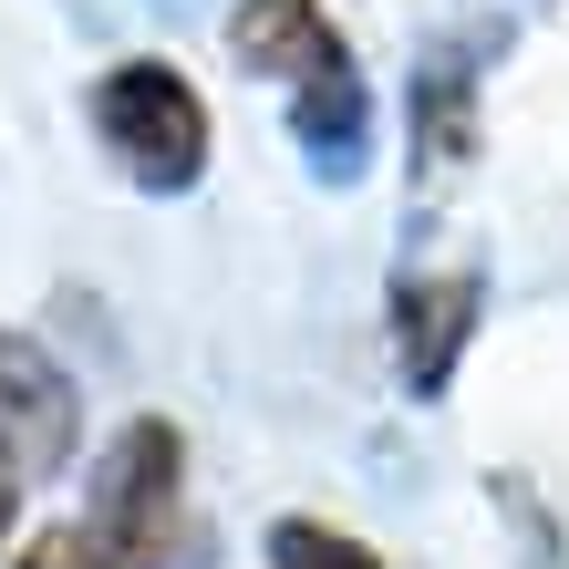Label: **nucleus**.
<instances>
[{
    "mask_svg": "<svg viewBox=\"0 0 569 569\" xmlns=\"http://www.w3.org/2000/svg\"><path fill=\"white\" fill-rule=\"evenodd\" d=\"M83 114H93V146L114 156V177L146 187V197H187L197 177H208V156H218L208 93H197L166 52L104 62V73H93V93H83Z\"/></svg>",
    "mask_w": 569,
    "mask_h": 569,
    "instance_id": "1",
    "label": "nucleus"
},
{
    "mask_svg": "<svg viewBox=\"0 0 569 569\" xmlns=\"http://www.w3.org/2000/svg\"><path fill=\"white\" fill-rule=\"evenodd\" d=\"M83 549L93 569H166L187 549V425L166 415H124L93 456L83 487Z\"/></svg>",
    "mask_w": 569,
    "mask_h": 569,
    "instance_id": "2",
    "label": "nucleus"
},
{
    "mask_svg": "<svg viewBox=\"0 0 569 569\" xmlns=\"http://www.w3.org/2000/svg\"><path fill=\"white\" fill-rule=\"evenodd\" d=\"M477 311H487L477 270H405L393 280V373H405L415 405H446L456 393V362H466V342H477Z\"/></svg>",
    "mask_w": 569,
    "mask_h": 569,
    "instance_id": "3",
    "label": "nucleus"
},
{
    "mask_svg": "<svg viewBox=\"0 0 569 569\" xmlns=\"http://www.w3.org/2000/svg\"><path fill=\"white\" fill-rule=\"evenodd\" d=\"M0 446H11L31 477L73 466V446H83V393L31 331H0Z\"/></svg>",
    "mask_w": 569,
    "mask_h": 569,
    "instance_id": "4",
    "label": "nucleus"
},
{
    "mask_svg": "<svg viewBox=\"0 0 569 569\" xmlns=\"http://www.w3.org/2000/svg\"><path fill=\"white\" fill-rule=\"evenodd\" d=\"M228 62L259 83H321V73H352V42H342V21H331V0H239L228 11Z\"/></svg>",
    "mask_w": 569,
    "mask_h": 569,
    "instance_id": "5",
    "label": "nucleus"
},
{
    "mask_svg": "<svg viewBox=\"0 0 569 569\" xmlns=\"http://www.w3.org/2000/svg\"><path fill=\"white\" fill-rule=\"evenodd\" d=\"M477 156V73L466 52H435L415 73V187H456Z\"/></svg>",
    "mask_w": 569,
    "mask_h": 569,
    "instance_id": "6",
    "label": "nucleus"
},
{
    "mask_svg": "<svg viewBox=\"0 0 569 569\" xmlns=\"http://www.w3.org/2000/svg\"><path fill=\"white\" fill-rule=\"evenodd\" d=\"M290 136H300V156H311L321 177H352L362 146H373V93H362V62L290 93Z\"/></svg>",
    "mask_w": 569,
    "mask_h": 569,
    "instance_id": "7",
    "label": "nucleus"
},
{
    "mask_svg": "<svg viewBox=\"0 0 569 569\" xmlns=\"http://www.w3.org/2000/svg\"><path fill=\"white\" fill-rule=\"evenodd\" d=\"M270 569H383V549L352 539V528H331V518H280L270 528Z\"/></svg>",
    "mask_w": 569,
    "mask_h": 569,
    "instance_id": "8",
    "label": "nucleus"
},
{
    "mask_svg": "<svg viewBox=\"0 0 569 569\" xmlns=\"http://www.w3.org/2000/svg\"><path fill=\"white\" fill-rule=\"evenodd\" d=\"M497 508H508V528H518V569H559V518L528 497V477H497Z\"/></svg>",
    "mask_w": 569,
    "mask_h": 569,
    "instance_id": "9",
    "label": "nucleus"
},
{
    "mask_svg": "<svg viewBox=\"0 0 569 569\" xmlns=\"http://www.w3.org/2000/svg\"><path fill=\"white\" fill-rule=\"evenodd\" d=\"M0 569H93V549H83V528H42V539H21Z\"/></svg>",
    "mask_w": 569,
    "mask_h": 569,
    "instance_id": "10",
    "label": "nucleus"
},
{
    "mask_svg": "<svg viewBox=\"0 0 569 569\" xmlns=\"http://www.w3.org/2000/svg\"><path fill=\"white\" fill-rule=\"evenodd\" d=\"M21 508H31V466L0 446V559H11V539H21Z\"/></svg>",
    "mask_w": 569,
    "mask_h": 569,
    "instance_id": "11",
    "label": "nucleus"
}]
</instances>
